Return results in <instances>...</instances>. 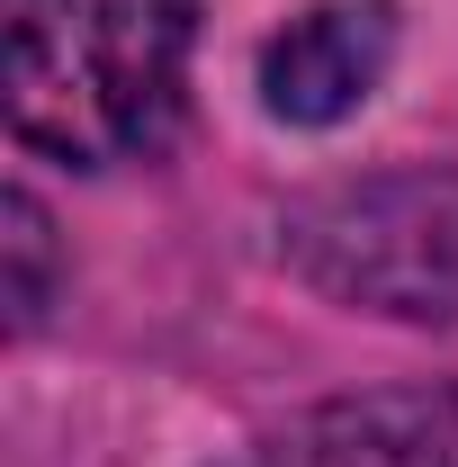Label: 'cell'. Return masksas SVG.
I'll list each match as a JSON object with an SVG mask.
<instances>
[{"label": "cell", "mask_w": 458, "mask_h": 467, "mask_svg": "<svg viewBox=\"0 0 458 467\" xmlns=\"http://www.w3.org/2000/svg\"><path fill=\"white\" fill-rule=\"evenodd\" d=\"M396 63V0H315L261 46V109L279 126H342Z\"/></svg>", "instance_id": "cell-3"}, {"label": "cell", "mask_w": 458, "mask_h": 467, "mask_svg": "<svg viewBox=\"0 0 458 467\" xmlns=\"http://www.w3.org/2000/svg\"><path fill=\"white\" fill-rule=\"evenodd\" d=\"M261 467H458V387H378L297 413Z\"/></svg>", "instance_id": "cell-4"}, {"label": "cell", "mask_w": 458, "mask_h": 467, "mask_svg": "<svg viewBox=\"0 0 458 467\" xmlns=\"http://www.w3.org/2000/svg\"><path fill=\"white\" fill-rule=\"evenodd\" d=\"M279 252L333 306L396 324H458V171L404 162L333 180L279 216Z\"/></svg>", "instance_id": "cell-2"}, {"label": "cell", "mask_w": 458, "mask_h": 467, "mask_svg": "<svg viewBox=\"0 0 458 467\" xmlns=\"http://www.w3.org/2000/svg\"><path fill=\"white\" fill-rule=\"evenodd\" d=\"M198 0H0V109L27 153L72 171L172 135Z\"/></svg>", "instance_id": "cell-1"}, {"label": "cell", "mask_w": 458, "mask_h": 467, "mask_svg": "<svg viewBox=\"0 0 458 467\" xmlns=\"http://www.w3.org/2000/svg\"><path fill=\"white\" fill-rule=\"evenodd\" d=\"M9 324L18 333H36L46 324V306H55V225H46V207H36V189H9Z\"/></svg>", "instance_id": "cell-5"}]
</instances>
